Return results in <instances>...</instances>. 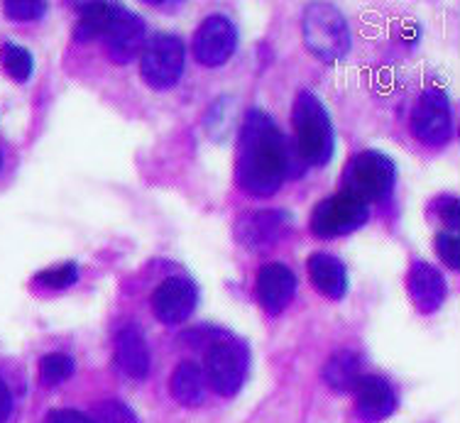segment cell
I'll use <instances>...</instances> for the list:
<instances>
[{
    "mask_svg": "<svg viewBox=\"0 0 460 423\" xmlns=\"http://www.w3.org/2000/svg\"><path fill=\"white\" fill-rule=\"evenodd\" d=\"M289 147L275 118L252 108L243 120L238 140V186L252 198L275 196L289 177Z\"/></svg>",
    "mask_w": 460,
    "mask_h": 423,
    "instance_id": "1",
    "label": "cell"
},
{
    "mask_svg": "<svg viewBox=\"0 0 460 423\" xmlns=\"http://www.w3.org/2000/svg\"><path fill=\"white\" fill-rule=\"evenodd\" d=\"M296 152L309 167H326L336 150L333 120L326 106L311 91H299L292 108Z\"/></svg>",
    "mask_w": 460,
    "mask_h": 423,
    "instance_id": "2",
    "label": "cell"
},
{
    "mask_svg": "<svg viewBox=\"0 0 460 423\" xmlns=\"http://www.w3.org/2000/svg\"><path fill=\"white\" fill-rule=\"evenodd\" d=\"M304 42L319 62L336 64L350 52V30L343 13L331 3H311L304 13Z\"/></svg>",
    "mask_w": 460,
    "mask_h": 423,
    "instance_id": "3",
    "label": "cell"
},
{
    "mask_svg": "<svg viewBox=\"0 0 460 423\" xmlns=\"http://www.w3.org/2000/svg\"><path fill=\"white\" fill-rule=\"evenodd\" d=\"M397 184V164L385 152L365 150L355 154L343 172V191L358 201L380 203Z\"/></svg>",
    "mask_w": 460,
    "mask_h": 423,
    "instance_id": "4",
    "label": "cell"
},
{
    "mask_svg": "<svg viewBox=\"0 0 460 423\" xmlns=\"http://www.w3.org/2000/svg\"><path fill=\"white\" fill-rule=\"evenodd\" d=\"M248 367L250 350L240 338H233V335L213 338L208 353H206V377L211 382L216 394L235 397L245 384Z\"/></svg>",
    "mask_w": 460,
    "mask_h": 423,
    "instance_id": "5",
    "label": "cell"
},
{
    "mask_svg": "<svg viewBox=\"0 0 460 423\" xmlns=\"http://www.w3.org/2000/svg\"><path fill=\"white\" fill-rule=\"evenodd\" d=\"M186 66V47L177 35L157 32L145 42L140 54V76L155 91L177 86Z\"/></svg>",
    "mask_w": 460,
    "mask_h": 423,
    "instance_id": "6",
    "label": "cell"
},
{
    "mask_svg": "<svg viewBox=\"0 0 460 423\" xmlns=\"http://www.w3.org/2000/svg\"><path fill=\"white\" fill-rule=\"evenodd\" d=\"M370 218V208L355 196L338 191L314 206L309 218L311 233L321 240H333L360 230Z\"/></svg>",
    "mask_w": 460,
    "mask_h": 423,
    "instance_id": "7",
    "label": "cell"
},
{
    "mask_svg": "<svg viewBox=\"0 0 460 423\" xmlns=\"http://www.w3.org/2000/svg\"><path fill=\"white\" fill-rule=\"evenodd\" d=\"M411 130L419 140L431 147H441L451 140L453 113L446 91L429 89L419 96L411 108Z\"/></svg>",
    "mask_w": 460,
    "mask_h": 423,
    "instance_id": "8",
    "label": "cell"
},
{
    "mask_svg": "<svg viewBox=\"0 0 460 423\" xmlns=\"http://www.w3.org/2000/svg\"><path fill=\"white\" fill-rule=\"evenodd\" d=\"M294 228V218L287 211H250L240 216L235 223V238L243 247L252 252H262L270 247L279 245Z\"/></svg>",
    "mask_w": 460,
    "mask_h": 423,
    "instance_id": "9",
    "label": "cell"
},
{
    "mask_svg": "<svg viewBox=\"0 0 460 423\" xmlns=\"http://www.w3.org/2000/svg\"><path fill=\"white\" fill-rule=\"evenodd\" d=\"M235 47H238V27L233 25L226 15L206 18L201 25L196 27L194 42H191L196 62L204 64L208 69L223 66L233 57Z\"/></svg>",
    "mask_w": 460,
    "mask_h": 423,
    "instance_id": "10",
    "label": "cell"
},
{
    "mask_svg": "<svg viewBox=\"0 0 460 423\" xmlns=\"http://www.w3.org/2000/svg\"><path fill=\"white\" fill-rule=\"evenodd\" d=\"M199 304V286L186 277H169L152 294V313L164 326H179Z\"/></svg>",
    "mask_w": 460,
    "mask_h": 423,
    "instance_id": "11",
    "label": "cell"
},
{
    "mask_svg": "<svg viewBox=\"0 0 460 423\" xmlns=\"http://www.w3.org/2000/svg\"><path fill=\"white\" fill-rule=\"evenodd\" d=\"M106 52L108 59L115 64H130L142 54L147 42V22L133 13V10H118V15L111 22L106 32Z\"/></svg>",
    "mask_w": 460,
    "mask_h": 423,
    "instance_id": "12",
    "label": "cell"
},
{
    "mask_svg": "<svg viewBox=\"0 0 460 423\" xmlns=\"http://www.w3.org/2000/svg\"><path fill=\"white\" fill-rule=\"evenodd\" d=\"M113 357L125 377L142 382L150 375V345L147 335L137 323H125L115 335Z\"/></svg>",
    "mask_w": 460,
    "mask_h": 423,
    "instance_id": "13",
    "label": "cell"
},
{
    "mask_svg": "<svg viewBox=\"0 0 460 423\" xmlns=\"http://www.w3.org/2000/svg\"><path fill=\"white\" fill-rule=\"evenodd\" d=\"M355 411L363 423H380L397 411V394L385 377L363 375L355 384Z\"/></svg>",
    "mask_w": 460,
    "mask_h": 423,
    "instance_id": "14",
    "label": "cell"
},
{
    "mask_svg": "<svg viewBox=\"0 0 460 423\" xmlns=\"http://www.w3.org/2000/svg\"><path fill=\"white\" fill-rule=\"evenodd\" d=\"M407 291L414 309L429 316L441 309L448 286H446L443 274L434 265H429L424 260H414L407 272Z\"/></svg>",
    "mask_w": 460,
    "mask_h": 423,
    "instance_id": "15",
    "label": "cell"
},
{
    "mask_svg": "<svg viewBox=\"0 0 460 423\" xmlns=\"http://www.w3.org/2000/svg\"><path fill=\"white\" fill-rule=\"evenodd\" d=\"M296 294V277L282 262H270L257 272V301L270 316H279Z\"/></svg>",
    "mask_w": 460,
    "mask_h": 423,
    "instance_id": "16",
    "label": "cell"
},
{
    "mask_svg": "<svg viewBox=\"0 0 460 423\" xmlns=\"http://www.w3.org/2000/svg\"><path fill=\"white\" fill-rule=\"evenodd\" d=\"M309 279L314 289L323 294L326 299L341 301L348 294V269L336 255L328 252H314L306 262Z\"/></svg>",
    "mask_w": 460,
    "mask_h": 423,
    "instance_id": "17",
    "label": "cell"
},
{
    "mask_svg": "<svg viewBox=\"0 0 460 423\" xmlns=\"http://www.w3.org/2000/svg\"><path fill=\"white\" fill-rule=\"evenodd\" d=\"M169 389H172V397L177 399V404L189 406V409H191V406L204 404V399H206L204 370L191 360L179 362L177 370L172 372Z\"/></svg>",
    "mask_w": 460,
    "mask_h": 423,
    "instance_id": "18",
    "label": "cell"
},
{
    "mask_svg": "<svg viewBox=\"0 0 460 423\" xmlns=\"http://www.w3.org/2000/svg\"><path fill=\"white\" fill-rule=\"evenodd\" d=\"M363 375V357L353 350H341L323 367V382L333 392H343V394H350Z\"/></svg>",
    "mask_w": 460,
    "mask_h": 423,
    "instance_id": "19",
    "label": "cell"
},
{
    "mask_svg": "<svg viewBox=\"0 0 460 423\" xmlns=\"http://www.w3.org/2000/svg\"><path fill=\"white\" fill-rule=\"evenodd\" d=\"M79 8V22H76V40L86 42V40H96V37H106L108 27L118 15L120 5L118 3H76Z\"/></svg>",
    "mask_w": 460,
    "mask_h": 423,
    "instance_id": "20",
    "label": "cell"
},
{
    "mask_svg": "<svg viewBox=\"0 0 460 423\" xmlns=\"http://www.w3.org/2000/svg\"><path fill=\"white\" fill-rule=\"evenodd\" d=\"M0 64L3 71L8 74L10 79L25 84L32 79V71H35V59L25 47L15 45V42H3L0 45Z\"/></svg>",
    "mask_w": 460,
    "mask_h": 423,
    "instance_id": "21",
    "label": "cell"
},
{
    "mask_svg": "<svg viewBox=\"0 0 460 423\" xmlns=\"http://www.w3.org/2000/svg\"><path fill=\"white\" fill-rule=\"evenodd\" d=\"M74 375V360L64 353H49L40 360V382L45 387H59Z\"/></svg>",
    "mask_w": 460,
    "mask_h": 423,
    "instance_id": "22",
    "label": "cell"
},
{
    "mask_svg": "<svg viewBox=\"0 0 460 423\" xmlns=\"http://www.w3.org/2000/svg\"><path fill=\"white\" fill-rule=\"evenodd\" d=\"M76 282H79V267L74 262H62V265L49 267V269H42V272L35 274V284L42 286V289L62 291L74 286Z\"/></svg>",
    "mask_w": 460,
    "mask_h": 423,
    "instance_id": "23",
    "label": "cell"
},
{
    "mask_svg": "<svg viewBox=\"0 0 460 423\" xmlns=\"http://www.w3.org/2000/svg\"><path fill=\"white\" fill-rule=\"evenodd\" d=\"M93 423H137V414L120 399H106L93 409Z\"/></svg>",
    "mask_w": 460,
    "mask_h": 423,
    "instance_id": "24",
    "label": "cell"
},
{
    "mask_svg": "<svg viewBox=\"0 0 460 423\" xmlns=\"http://www.w3.org/2000/svg\"><path fill=\"white\" fill-rule=\"evenodd\" d=\"M47 8L49 5L42 0H8L3 5L5 18L15 20V22H35V20L45 18Z\"/></svg>",
    "mask_w": 460,
    "mask_h": 423,
    "instance_id": "25",
    "label": "cell"
},
{
    "mask_svg": "<svg viewBox=\"0 0 460 423\" xmlns=\"http://www.w3.org/2000/svg\"><path fill=\"white\" fill-rule=\"evenodd\" d=\"M436 252L446 267L460 269V238L458 233H438L436 235Z\"/></svg>",
    "mask_w": 460,
    "mask_h": 423,
    "instance_id": "26",
    "label": "cell"
},
{
    "mask_svg": "<svg viewBox=\"0 0 460 423\" xmlns=\"http://www.w3.org/2000/svg\"><path fill=\"white\" fill-rule=\"evenodd\" d=\"M434 208L436 213H438V218H441V223L446 225V233H458L460 228V216H458V208L460 203L456 196H438L434 201Z\"/></svg>",
    "mask_w": 460,
    "mask_h": 423,
    "instance_id": "27",
    "label": "cell"
},
{
    "mask_svg": "<svg viewBox=\"0 0 460 423\" xmlns=\"http://www.w3.org/2000/svg\"><path fill=\"white\" fill-rule=\"evenodd\" d=\"M49 423H93V419L81 414L76 409H59V411L49 414Z\"/></svg>",
    "mask_w": 460,
    "mask_h": 423,
    "instance_id": "28",
    "label": "cell"
},
{
    "mask_svg": "<svg viewBox=\"0 0 460 423\" xmlns=\"http://www.w3.org/2000/svg\"><path fill=\"white\" fill-rule=\"evenodd\" d=\"M10 414H13V392L8 382L0 377V423H8Z\"/></svg>",
    "mask_w": 460,
    "mask_h": 423,
    "instance_id": "29",
    "label": "cell"
},
{
    "mask_svg": "<svg viewBox=\"0 0 460 423\" xmlns=\"http://www.w3.org/2000/svg\"><path fill=\"white\" fill-rule=\"evenodd\" d=\"M0 167H3V154H0Z\"/></svg>",
    "mask_w": 460,
    "mask_h": 423,
    "instance_id": "30",
    "label": "cell"
}]
</instances>
